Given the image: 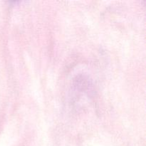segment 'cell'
I'll return each instance as SVG.
<instances>
[]
</instances>
